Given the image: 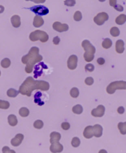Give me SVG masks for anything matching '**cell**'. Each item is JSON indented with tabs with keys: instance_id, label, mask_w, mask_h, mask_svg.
<instances>
[{
	"instance_id": "8fae6325",
	"label": "cell",
	"mask_w": 126,
	"mask_h": 153,
	"mask_svg": "<svg viewBox=\"0 0 126 153\" xmlns=\"http://www.w3.org/2000/svg\"><path fill=\"white\" fill-rule=\"evenodd\" d=\"M35 71L34 72L35 76L34 77L37 78L38 76H41L42 74V70L43 69H47L48 67L46 65L44 64L43 62H41L39 63L38 65L35 66Z\"/></svg>"
},
{
	"instance_id": "7c38bea8",
	"label": "cell",
	"mask_w": 126,
	"mask_h": 153,
	"mask_svg": "<svg viewBox=\"0 0 126 153\" xmlns=\"http://www.w3.org/2000/svg\"><path fill=\"white\" fill-rule=\"evenodd\" d=\"M50 150L52 153H61L63 150V146L58 141H55L51 143Z\"/></svg>"
},
{
	"instance_id": "d4e9b609",
	"label": "cell",
	"mask_w": 126,
	"mask_h": 153,
	"mask_svg": "<svg viewBox=\"0 0 126 153\" xmlns=\"http://www.w3.org/2000/svg\"><path fill=\"white\" fill-rule=\"evenodd\" d=\"M118 128L122 134H126V122L119 123L118 125Z\"/></svg>"
},
{
	"instance_id": "7dc6e473",
	"label": "cell",
	"mask_w": 126,
	"mask_h": 153,
	"mask_svg": "<svg viewBox=\"0 0 126 153\" xmlns=\"http://www.w3.org/2000/svg\"><path fill=\"white\" fill-rule=\"evenodd\" d=\"M26 1H29V0H26Z\"/></svg>"
},
{
	"instance_id": "d590c367",
	"label": "cell",
	"mask_w": 126,
	"mask_h": 153,
	"mask_svg": "<svg viewBox=\"0 0 126 153\" xmlns=\"http://www.w3.org/2000/svg\"><path fill=\"white\" fill-rule=\"evenodd\" d=\"M64 3L68 6H73L76 4V1L75 0H65Z\"/></svg>"
},
{
	"instance_id": "d6986e66",
	"label": "cell",
	"mask_w": 126,
	"mask_h": 153,
	"mask_svg": "<svg viewBox=\"0 0 126 153\" xmlns=\"http://www.w3.org/2000/svg\"><path fill=\"white\" fill-rule=\"evenodd\" d=\"M50 142L51 143L55 141H59L61 137V135L60 133L57 132H52L50 133Z\"/></svg>"
},
{
	"instance_id": "ee69618b",
	"label": "cell",
	"mask_w": 126,
	"mask_h": 153,
	"mask_svg": "<svg viewBox=\"0 0 126 153\" xmlns=\"http://www.w3.org/2000/svg\"><path fill=\"white\" fill-rule=\"evenodd\" d=\"M117 0H109V4L111 6H114L116 4Z\"/></svg>"
},
{
	"instance_id": "cb8c5ba5",
	"label": "cell",
	"mask_w": 126,
	"mask_h": 153,
	"mask_svg": "<svg viewBox=\"0 0 126 153\" xmlns=\"http://www.w3.org/2000/svg\"><path fill=\"white\" fill-rule=\"evenodd\" d=\"M42 96V94L41 93V92H37L35 95V102L37 103L39 105L42 106L43 104H44V102H42L41 101V100L40 99V97Z\"/></svg>"
},
{
	"instance_id": "1f68e13d",
	"label": "cell",
	"mask_w": 126,
	"mask_h": 153,
	"mask_svg": "<svg viewBox=\"0 0 126 153\" xmlns=\"http://www.w3.org/2000/svg\"><path fill=\"white\" fill-rule=\"evenodd\" d=\"M71 143L74 147H77L80 144V140L78 137H75L73 138Z\"/></svg>"
},
{
	"instance_id": "7bdbcfd3",
	"label": "cell",
	"mask_w": 126,
	"mask_h": 153,
	"mask_svg": "<svg viewBox=\"0 0 126 153\" xmlns=\"http://www.w3.org/2000/svg\"><path fill=\"white\" fill-rule=\"evenodd\" d=\"M117 112L120 114H123L125 112V109L123 106L119 107L117 109Z\"/></svg>"
},
{
	"instance_id": "9a60e30c",
	"label": "cell",
	"mask_w": 126,
	"mask_h": 153,
	"mask_svg": "<svg viewBox=\"0 0 126 153\" xmlns=\"http://www.w3.org/2000/svg\"><path fill=\"white\" fill-rule=\"evenodd\" d=\"M115 49L116 51L118 53L121 54L123 53L124 51V42L123 40L119 39L118 40L115 44Z\"/></svg>"
},
{
	"instance_id": "d6a6232c",
	"label": "cell",
	"mask_w": 126,
	"mask_h": 153,
	"mask_svg": "<svg viewBox=\"0 0 126 153\" xmlns=\"http://www.w3.org/2000/svg\"><path fill=\"white\" fill-rule=\"evenodd\" d=\"M34 127L37 129H41L43 127V123L42 120H37L34 123Z\"/></svg>"
},
{
	"instance_id": "ffe728a7",
	"label": "cell",
	"mask_w": 126,
	"mask_h": 153,
	"mask_svg": "<svg viewBox=\"0 0 126 153\" xmlns=\"http://www.w3.org/2000/svg\"><path fill=\"white\" fill-rule=\"evenodd\" d=\"M8 123L9 125L12 127L15 126L18 123L16 116L13 114L9 115L8 117Z\"/></svg>"
},
{
	"instance_id": "b9f144b4",
	"label": "cell",
	"mask_w": 126,
	"mask_h": 153,
	"mask_svg": "<svg viewBox=\"0 0 126 153\" xmlns=\"http://www.w3.org/2000/svg\"><path fill=\"white\" fill-rule=\"evenodd\" d=\"M97 63L100 65H102L105 63V60L102 58H99L97 59Z\"/></svg>"
},
{
	"instance_id": "3957f363",
	"label": "cell",
	"mask_w": 126,
	"mask_h": 153,
	"mask_svg": "<svg viewBox=\"0 0 126 153\" xmlns=\"http://www.w3.org/2000/svg\"><path fill=\"white\" fill-rule=\"evenodd\" d=\"M82 46L85 52L84 58L87 62H90L94 60V54L96 52L95 47L88 40H84L82 42Z\"/></svg>"
},
{
	"instance_id": "4316f807",
	"label": "cell",
	"mask_w": 126,
	"mask_h": 153,
	"mask_svg": "<svg viewBox=\"0 0 126 153\" xmlns=\"http://www.w3.org/2000/svg\"><path fill=\"white\" fill-rule=\"evenodd\" d=\"M30 111L29 109L26 107H22L19 111V114L21 117H26L29 115Z\"/></svg>"
},
{
	"instance_id": "603a6c76",
	"label": "cell",
	"mask_w": 126,
	"mask_h": 153,
	"mask_svg": "<svg viewBox=\"0 0 126 153\" xmlns=\"http://www.w3.org/2000/svg\"><path fill=\"white\" fill-rule=\"evenodd\" d=\"M19 91H17L14 89H9L7 91V95L8 97L10 98H15L19 94Z\"/></svg>"
},
{
	"instance_id": "60d3db41",
	"label": "cell",
	"mask_w": 126,
	"mask_h": 153,
	"mask_svg": "<svg viewBox=\"0 0 126 153\" xmlns=\"http://www.w3.org/2000/svg\"><path fill=\"white\" fill-rule=\"evenodd\" d=\"M60 41V39L58 36L54 38L53 39V42L55 45L59 44Z\"/></svg>"
},
{
	"instance_id": "74e56055",
	"label": "cell",
	"mask_w": 126,
	"mask_h": 153,
	"mask_svg": "<svg viewBox=\"0 0 126 153\" xmlns=\"http://www.w3.org/2000/svg\"><path fill=\"white\" fill-rule=\"evenodd\" d=\"M70 127H71L70 124L68 122H64L61 124L62 128L65 130H68L70 128Z\"/></svg>"
},
{
	"instance_id": "277c9868",
	"label": "cell",
	"mask_w": 126,
	"mask_h": 153,
	"mask_svg": "<svg viewBox=\"0 0 126 153\" xmlns=\"http://www.w3.org/2000/svg\"><path fill=\"white\" fill-rule=\"evenodd\" d=\"M126 90V81H118L111 82L106 88V92L109 94H113L116 90Z\"/></svg>"
},
{
	"instance_id": "4dcf8cb0",
	"label": "cell",
	"mask_w": 126,
	"mask_h": 153,
	"mask_svg": "<svg viewBox=\"0 0 126 153\" xmlns=\"http://www.w3.org/2000/svg\"><path fill=\"white\" fill-rule=\"evenodd\" d=\"M9 103L5 101L0 100V108L3 109H7L9 107Z\"/></svg>"
},
{
	"instance_id": "f6af8a7d",
	"label": "cell",
	"mask_w": 126,
	"mask_h": 153,
	"mask_svg": "<svg viewBox=\"0 0 126 153\" xmlns=\"http://www.w3.org/2000/svg\"><path fill=\"white\" fill-rule=\"evenodd\" d=\"M46 0H31V1H33L35 3H44L45 1Z\"/></svg>"
},
{
	"instance_id": "4fadbf2b",
	"label": "cell",
	"mask_w": 126,
	"mask_h": 153,
	"mask_svg": "<svg viewBox=\"0 0 126 153\" xmlns=\"http://www.w3.org/2000/svg\"><path fill=\"white\" fill-rule=\"evenodd\" d=\"M23 139L24 135L22 134L18 133L14 137V138L11 139V144L14 147L18 146L21 144Z\"/></svg>"
},
{
	"instance_id": "bcb514c9",
	"label": "cell",
	"mask_w": 126,
	"mask_h": 153,
	"mask_svg": "<svg viewBox=\"0 0 126 153\" xmlns=\"http://www.w3.org/2000/svg\"><path fill=\"white\" fill-rule=\"evenodd\" d=\"M99 1H101V2H103V1H104L105 0H99Z\"/></svg>"
},
{
	"instance_id": "7402d4cb",
	"label": "cell",
	"mask_w": 126,
	"mask_h": 153,
	"mask_svg": "<svg viewBox=\"0 0 126 153\" xmlns=\"http://www.w3.org/2000/svg\"><path fill=\"white\" fill-rule=\"evenodd\" d=\"M112 42L110 38H105L102 43V47L105 49H108L111 47Z\"/></svg>"
},
{
	"instance_id": "9c48e42d",
	"label": "cell",
	"mask_w": 126,
	"mask_h": 153,
	"mask_svg": "<svg viewBox=\"0 0 126 153\" xmlns=\"http://www.w3.org/2000/svg\"><path fill=\"white\" fill-rule=\"evenodd\" d=\"M53 28L59 32L67 31L69 30V26L67 24H62L59 22H55L53 24Z\"/></svg>"
},
{
	"instance_id": "ac0fdd59",
	"label": "cell",
	"mask_w": 126,
	"mask_h": 153,
	"mask_svg": "<svg viewBox=\"0 0 126 153\" xmlns=\"http://www.w3.org/2000/svg\"><path fill=\"white\" fill-rule=\"evenodd\" d=\"M44 24V20L42 17L40 16H36L34 19L33 25L36 28H39Z\"/></svg>"
},
{
	"instance_id": "8d00e7d4",
	"label": "cell",
	"mask_w": 126,
	"mask_h": 153,
	"mask_svg": "<svg viewBox=\"0 0 126 153\" xmlns=\"http://www.w3.org/2000/svg\"><path fill=\"white\" fill-rule=\"evenodd\" d=\"M94 79L92 77H88L87 78H86L85 80V83L86 85H88V86H91L92 85L93 83H94Z\"/></svg>"
},
{
	"instance_id": "2e32d148",
	"label": "cell",
	"mask_w": 126,
	"mask_h": 153,
	"mask_svg": "<svg viewBox=\"0 0 126 153\" xmlns=\"http://www.w3.org/2000/svg\"><path fill=\"white\" fill-rule=\"evenodd\" d=\"M84 137L87 139H90L94 136L93 128L91 126H89L85 128L83 132Z\"/></svg>"
},
{
	"instance_id": "6da1fadb",
	"label": "cell",
	"mask_w": 126,
	"mask_h": 153,
	"mask_svg": "<svg viewBox=\"0 0 126 153\" xmlns=\"http://www.w3.org/2000/svg\"><path fill=\"white\" fill-rule=\"evenodd\" d=\"M49 89L48 82L42 80H35L32 77H28L19 88V93L28 97L31 96L35 90L47 91Z\"/></svg>"
},
{
	"instance_id": "83f0119b",
	"label": "cell",
	"mask_w": 126,
	"mask_h": 153,
	"mask_svg": "<svg viewBox=\"0 0 126 153\" xmlns=\"http://www.w3.org/2000/svg\"><path fill=\"white\" fill-rule=\"evenodd\" d=\"M110 33L112 36L114 37H118L120 35V30L117 27H113L110 29Z\"/></svg>"
},
{
	"instance_id": "52a82bcc",
	"label": "cell",
	"mask_w": 126,
	"mask_h": 153,
	"mask_svg": "<svg viewBox=\"0 0 126 153\" xmlns=\"http://www.w3.org/2000/svg\"><path fill=\"white\" fill-rule=\"evenodd\" d=\"M109 18L108 15L106 12H101L98 13L94 18V21L98 25L101 26L108 20Z\"/></svg>"
},
{
	"instance_id": "ab89813d",
	"label": "cell",
	"mask_w": 126,
	"mask_h": 153,
	"mask_svg": "<svg viewBox=\"0 0 126 153\" xmlns=\"http://www.w3.org/2000/svg\"><path fill=\"white\" fill-rule=\"evenodd\" d=\"M2 152L3 153H15V151H13V150H10L9 148V147H7V146H5L4 147H3L2 148Z\"/></svg>"
},
{
	"instance_id": "5bb4252c",
	"label": "cell",
	"mask_w": 126,
	"mask_h": 153,
	"mask_svg": "<svg viewBox=\"0 0 126 153\" xmlns=\"http://www.w3.org/2000/svg\"><path fill=\"white\" fill-rule=\"evenodd\" d=\"M94 136L96 137H100L102 134V127L100 125H95L93 127Z\"/></svg>"
},
{
	"instance_id": "ba28073f",
	"label": "cell",
	"mask_w": 126,
	"mask_h": 153,
	"mask_svg": "<svg viewBox=\"0 0 126 153\" xmlns=\"http://www.w3.org/2000/svg\"><path fill=\"white\" fill-rule=\"evenodd\" d=\"M77 61L78 58L76 55H73L69 57L67 62L68 68L71 70H75L77 67Z\"/></svg>"
},
{
	"instance_id": "f1b7e54d",
	"label": "cell",
	"mask_w": 126,
	"mask_h": 153,
	"mask_svg": "<svg viewBox=\"0 0 126 153\" xmlns=\"http://www.w3.org/2000/svg\"><path fill=\"white\" fill-rule=\"evenodd\" d=\"M11 62L8 58H4L1 61V66L4 69L8 68Z\"/></svg>"
},
{
	"instance_id": "e575fe53",
	"label": "cell",
	"mask_w": 126,
	"mask_h": 153,
	"mask_svg": "<svg viewBox=\"0 0 126 153\" xmlns=\"http://www.w3.org/2000/svg\"><path fill=\"white\" fill-rule=\"evenodd\" d=\"M85 69L86 71H88L89 72H92L94 71L95 67L93 64H88L86 65L85 67Z\"/></svg>"
},
{
	"instance_id": "30bf717a",
	"label": "cell",
	"mask_w": 126,
	"mask_h": 153,
	"mask_svg": "<svg viewBox=\"0 0 126 153\" xmlns=\"http://www.w3.org/2000/svg\"><path fill=\"white\" fill-rule=\"evenodd\" d=\"M105 112V107L102 105H100L98 107L92 110L91 114L95 117H102Z\"/></svg>"
},
{
	"instance_id": "8992f818",
	"label": "cell",
	"mask_w": 126,
	"mask_h": 153,
	"mask_svg": "<svg viewBox=\"0 0 126 153\" xmlns=\"http://www.w3.org/2000/svg\"><path fill=\"white\" fill-rule=\"evenodd\" d=\"M29 9L34 13L40 16L45 15L49 13L48 8L46 6L42 5L34 6Z\"/></svg>"
},
{
	"instance_id": "484cf974",
	"label": "cell",
	"mask_w": 126,
	"mask_h": 153,
	"mask_svg": "<svg viewBox=\"0 0 126 153\" xmlns=\"http://www.w3.org/2000/svg\"><path fill=\"white\" fill-rule=\"evenodd\" d=\"M73 112L76 114H80L83 112V107L80 104H77L73 107Z\"/></svg>"
},
{
	"instance_id": "e0dca14e",
	"label": "cell",
	"mask_w": 126,
	"mask_h": 153,
	"mask_svg": "<svg viewBox=\"0 0 126 153\" xmlns=\"http://www.w3.org/2000/svg\"><path fill=\"white\" fill-rule=\"evenodd\" d=\"M11 22L12 26L15 28H18L21 25L20 17L17 15H14L11 18Z\"/></svg>"
},
{
	"instance_id": "836d02e7",
	"label": "cell",
	"mask_w": 126,
	"mask_h": 153,
	"mask_svg": "<svg viewBox=\"0 0 126 153\" xmlns=\"http://www.w3.org/2000/svg\"><path fill=\"white\" fill-rule=\"evenodd\" d=\"M74 18L75 19V21H80L82 18V14L81 12L79 11H77L75 12L74 16Z\"/></svg>"
},
{
	"instance_id": "f546056e",
	"label": "cell",
	"mask_w": 126,
	"mask_h": 153,
	"mask_svg": "<svg viewBox=\"0 0 126 153\" xmlns=\"http://www.w3.org/2000/svg\"><path fill=\"white\" fill-rule=\"evenodd\" d=\"M70 95L71 97L74 98H77L79 95V90L76 87L73 88L70 91Z\"/></svg>"
},
{
	"instance_id": "44dd1931",
	"label": "cell",
	"mask_w": 126,
	"mask_h": 153,
	"mask_svg": "<svg viewBox=\"0 0 126 153\" xmlns=\"http://www.w3.org/2000/svg\"><path fill=\"white\" fill-rule=\"evenodd\" d=\"M126 22V15L124 14H121L119 15L115 20V22L118 25H123Z\"/></svg>"
},
{
	"instance_id": "7a4b0ae2",
	"label": "cell",
	"mask_w": 126,
	"mask_h": 153,
	"mask_svg": "<svg viewBox=\"0 0 126 153\" xmlns=\"http://www.w3.org/2000/svg\"><path fill=\"white\" fill-rule=\"evenodd\" d=\"M40 49L37 47H33L30 50L28 54L22 58V62L26 64L25 72L30 74L33 72L34 65L38 62H41L43 59L42 56L39 54Z\"/></svg>"
},
{
	"instance_id": "f35d334b",
	"label": "cell",
	"mask_w": 126,
	"mask_h": 153,
	"mask_svg": "<svg viewBox=\"0 0 126 153\" xmlns=\"http://www.w3.org/2000/svg\"><path fill=\"white\" fill-rule=\"evenodd\" d=\"M114 7L116 10H117L118 11L122 12L124 10V7L121 5H120V4H116L114 6Z\"/></svg>"
},
{
	"instance_id": "5b68a950",
	"label": "cell",
	"mask_w": 126,
	"mask_h": 153,
	"mask_svg": "<svg viewBox=\"0 0 126 153\" xmlns=\"http://www.w3.org/2000/svg\"><path fill=\"white\" fill-rule=\"evenodd\" d=\"M29 38L32 41L40 40L42 42H45L48 40L49 36L44 31L37 30L30 34Z\"/></svg>"
}]
</instances>
